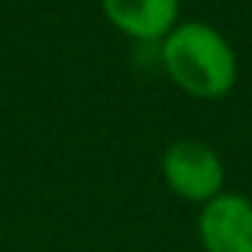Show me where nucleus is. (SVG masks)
Wrapping results in <instances>:
<instances>
[{
  "mask_svg": "<svg viewBox=\"0 0 252 252\" xmlns=\"http://www.w3.org/2000/svg\"><path fill=\"white\" fill-rule=\"evenodd\" d=\"M160 178L178 199L193 205H205L225 190L222 158L202 140H175L160 158Z\"/></svg>",
  "mask_w": 252,
  "mask_h": 252,
  "instance_id": "nucleus-2",
  "label": "nucleus"
},
{
  "mask_svg": "<svg viewBox=\"0 0 252 252\" xmlns=\"http://www.w3.org/2000/svg\"><path fill=\"white\" fill-rule=\"evenodd\" d=\"M196 231L202 252H252V199L222 190L199 205Z\"/></svg>",
  "mask_w": 252,
  "mask_h": 252,
  "instance_id": "nucleus-3",
  "label": "nucleus"
},
{
  "mask_svg": "<svg viewBox=\"0 0 252 252\" xmlns=\"http://www.w3.org/2000/svg\"><path fill=\"white\" fill-rule=\"evenodd\" d=\"M101 12L122 36L160 45L181 21V0H101Z\"/></svg>",
  "mask_w": 252,
  "mask_h": 252,
  "instance_id": "nucleus-4",
  "label": "nucleus"
},
{
  "mask_svg": "<svg viewBox=\"0 0 252 252\" xmlns=\"http://www.w3.org/2000/svg\"><path fill=\"white\" fill-rule=\"evenodd\" d=\"M160 68L190 98H225L240 74L237 51L208 21H178L160 42Z\"/></svg>",
  "mask_w": 252,
  "mask_h": 252,
  "instance_id": "nucleus-1",
  "label": "nucleus"
}]
</instances>
